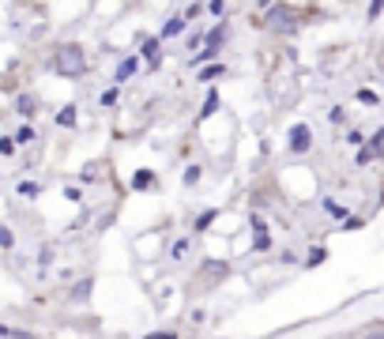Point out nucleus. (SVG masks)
<instances>
[{"mask_svg":"<svg viewBox=\"0 0 384 339\" xmlns=\"http://www.w3.org/2000/svg\"><path fill=\"white\" fill-rule=\"evenodd\" d=\"M49 68L61 80H79V75H87V49L79 42H61L49 57Z\"/></svg>","mask_w":384,"mask_h":339,"instance_id":"1","label":"nucleus"},{"mask_svg":"<svg viewBox=\"0 0 384 339\" xmlns=\"http://www.w3.org/2000/svg\"><path fill=\"white\" fill-rule=\"evenodd\" d=\"M260 11H264V27L271 34H298V27H301L298 11L290 4H283V0H271V4L260 8Z\"/></svg>","mask_w":384,"mask_h":339,"instance_id":"2","label":"nucleus"},{"mask_svg":"<svg viewBox=\"0 0 384 339\" xmlns=\"http://www.w3.org/2000/svg\"><path fill=\"white\" fill-rule=\"evenodd\" d=\"M230 276V264L227 260H200V268H196V286H219V283H227Z\"/></svg>","mask_w":384,"mask_h":339,"instance_id":"3","label":"nucleus"},{"mask_svg":"<svg viewBox=\"0 0 384 339\" xmlns=\"http://www.w3.org/2000/svg\"><path fill=\"white\" fill-rule=\"evenodd\" d=\"M140 42V61H147V72L162 68V38L158 34H136Z\"/></svg>","mask_w":384,"mask_h":339,"instance_id":"4","label":"nucleus"},{"mask_svg":"<svg viewBox=\"0 0 384 339\" xmlns=\"http://www.w3.org/2000/svg\"><path fill=\"white\" fill-rule=\"evenodd\" d=\"M309 147H313L309 125H294V128H290V151H294V155H306Z\"/></svg>","mask_w":384,"mask_h":339,"instance_id":"5","label":"nucleus"},{"mask_svg":"<svg viewBox=\"0 0 384 339\" xmlns=\"http://www.w3.org/2000/svg\"><path fill=\"white\" fill-rule=\"evenodd\" d=\"M158 189V174L147 166H140L136 174H132V192H155Z\"/></svg>","mask_w":384,"mask_h":339,"instance_id":"6","label":"nucleus"},{"mask_svg":"<svg viewBox=\"0 0 384 339\" xmlns=\"http://www.w3.org/2000/svg\"><path fill=\"white\" fill-rule=\"evenodd\" d=\"M222 75H227V64L222 61H207V64H200V72H196V83H219Z\"/></svg>","mask_w":384,"mask_h":339,"instance_id":"7","label":"nucleus"},{"mask_svg":"<svg viewBox=\"0 0 384 339\" xmlns=\"http://www.w3.org/2000/svg\"><path fill=\"white\" fill-rule=\"evenodd\" d=\"M136 72H140V53H132V57H125L121 64H117V72H113V83H117V87H125V83H128Z\"/></svg>","mask_w":384,"mask_h":339,"instance_id":"8","label":"nucleus"},{"mask_svg":"<svg viewBox=\"0 0 384 339\" xmlns=\"http://www.w3.org/2000/svg\"><path fill=\"white\" fill-rule=\"evenodd\" d=\"M219 106H222V95H219V87H215V83H207V98H204L200 113H196V121H207V117H215V113H219Z\"/></svg>","mask_w":384,"mask_h":339,"instance_id":"9","label":"nucleus"},{"mask_svg":"<svg viewBox=\"0 0 384 339\" xmlns=\"http://www.w3.org/2000/svg\"><path fill=\"white\" fill-rule=\"evenodd\" d=\"M185 31H189V19H185V16H170V19L162 23V31H158V38H162V42H170V38H181Z\"/></svg>","mask_w":384,"mask_h":339,"instance_id":"10","label":"nucleus"},{"mask_svg":"<svg viewBox=\"0 0 384 339\" xmlns=\"http://www.w3.org/2000/svg\"><path fill=\"white\" fill-rule=\"evenodd\" d=\"M90 294H95V279H76V286H72V291H68V298H72V302L76 306H83V302H90Z\"/></svg>","mask_w":384,"mask_h":339,"instance_id":"11","label":"nucleus"},{"mask_svg":"<svg viewBox=\"0 0 384 339\" xmlns=\"http://www.w3.org/2000/svg\"><path fill=\"white\" fill-rule=\"evenodd\" d=\"M219 215H222L219 207H204V212L196 215V223H192V234H207L211 226H215V219H219Z\"/></svg>","mask_w":384,"mask_h":339,"instance_id":"12","label":"nucleus"},{"mask_svg":"<svg viewBox=\"0 0 384 339\" xmlns=\"http://www.w3.org/2000/svg\"><path fill=\"white\" fill-rule=\"evenodd\" d=\"M11 140H16V147H26V143H34V140H38V128L23 117V125L16 128V136H11Z\"/></svg>","mask_w":384,"mask_h":339,"instance_id":"13","label":"nucleus"},{"mask_svg":"<svg viewBox=\"0 0 384 339\" xmlns=\"http://www.w3.org/2000/svg\"><path fill=\"white\" fill-rule=\"evenodd\" d=\"M53 121H57L61 128H76V125H79V110H76V102H68L64 110H57V117H53Z\"/></svg>","mask_w":384,"mask_h":339,"instance_id":"14","label":"nucleus"},{"mask_svg":"<svg viewBox=\"0 0 384 339\" xmlns=\"http://www.w3.org/2000/svg\"><path fill=\"white\" fill-rule=\"evenodd\" d=\"M16 113L31 121V117L38 113V98H34V95H19V98H16Z\"/></svg>","mask_w":384,"mask_h":339,"instance_id":"15","label":"nucleus"},{"mask_svg":"<svg viewBox=\"0 0 384 339\" xmlns=\"http://www.w3.org/2000/svg\"><path fill=\"white\" fill-rule=\"evenodd\" d=\"M227 34H230V27H227V23H215V31H207V34H204V42L222 49V46H227Z\"/></svg>","mask_w":384,"mask_h":339,"instance_id":"16","label":"nucleus"},{"mask_svg":"<svg viewBox=\"0 0 384 339\" xmlns=\"http://www.w3.org/2000/svg\"><path fill=\"white\" fill-rule=\"evenodd\" d=\"M117 102H121V87H117V83H113V87H105L102 95H98V106H102V110H113Z\"/></svg>","mask_w":384,"mask_h":339,"instance_id":"17","label":"nucleus"},{"mask_svg":"<svg viewBox=\"0 0 384 339\" xmlns=\"http://www.w3.org/2000/svg\"><path fill=\"white\" fill-rule=\"evenodd\" d=\"M200 177H204V166L200 162H189V166H185V174H181V181H185V185H200Z\"/></svg>","mask_w":384,"mask_h":339,"instance_id":"18","label":"nucleus"},{"mask_svg":"<svg viewBox=\"0 0 384 339\" xmlns=\"http://www.w3.org/2000/svg\"><path fill=\"white\" fill-rule=\"evenodd\" d=\"M16 192H19L23 200H38V197H42V185H38V181H19Z\"/></svg>","mask_w":384,"mask_h":339,"instance_id":"19","label":"nucleus"},{"mask_svg":"<svg viewBox=\"0 0 384 339\" xmlns=\"http://www.w3.org/2000/svg\"><path fill=\"white\" fill-rule=\"evenodd\" d=\"M253 253H271V234L268 230H253Z\"/></svg>","mask_w":384,"mask_h":339,"instance_id":"20","label":"nucleus"},{"mask_svg":"<svg viewBox=\"0 0 384 339\" xmlns=\"http://www.w3.org/2000/svg\"><path fill=\"white\" fill-rule=\"evenodd\" d=\"M189 249H192V238H177L174 245H170V260H185Z\"/></svg>","mask_w":384,"mask_h":339,"instance_id":"21","label":"nucleus"},{"mask_svg":"<svg viewBox=\"0 0 384 339\" xmlns=\"http://www.w3.org/2000/svg\"><path fill=\"white\" fill-rule=\"evenodd\" d=\"M0 249L4 253L16 249V234H11V226H4V223H0Z\"/></svg>","mask_w":384,"mask_h":339,"instance_id":"22","label":"nucleus"},{"mask_svg":"<svg viewBox=\"0 0 384 339\" xmlns=\"http://www.w3.org/2000/svg\"><path fill=\"white\" fill-rule=\"evenodd\" d=\"M222 11H227V0H207V4H204V16L222 19Z\"/></svg>","mask_w":384,"mask_h":339,"instance_id":"23","label":"nucleus"},{"mask_svg":"<svg viewBox=\"0 0 384 339\" xmlns=\"http://www.w3.org/2000/svg\"><path fill=\"white\" fill-rule=\"evenodd\" d=\"M324 256H328V249H324V245H316V249H309V256H306V268L324 264Z\"/></svg>","mask_w":384,"mask_h":339,"instance_id":"24","label":"nucleus"},{"mask_svg":"<svg viewBox=\"0 0 384 339\" xmlns=\"http://www.w3.org/2000/svg\"><path fill=\"white\" fill-rule=\"evenodd\" d=\"M0 155H4V159L16 155V140H11V136H0Z\"/></svg>","mask_w":384,"mask_h":339,"instance_id":"25","label":"nucleus"},{"mask_svg":"<svg viewBox=\"0 0 384 339\" xmlns=\"http://www.w3.org/2000/svg\"><path fill=\"white\" fill-rule=\"evenodd\" d=\"M358 102H362V106H377V90H358Z\"/></svg>","mask_w":384,"mask_h":339,"instance_id":"26","label":"nucleus"},{"mask_svg":"<svg viewBox=\"0 0 384 339\" xmlns=\"http://www.w3.org/2000/svg\"><path fill=\"white\" fill-rule=\"evenodd\" d=\"M373 155H377L373 147H362V151H358V159H354V162H358V166H369V162H373Z\"/></svg>","mask_w":384,"mask_h":339,"instance_id":"27","label":"nucleus"},{"mask_svg":"<svg viewBox=\"0 0 384 339\" xmlns=\"http://www.w3.org/2000/svg\"><path fill=\"white\" fill-rule=\"evenodd\" d=\"M200 16H204V4H189V8H185V19H189V23L200 19Z\"/></svg>","mask_w":384,"mask_h":339,"instance_id":"28","label":"nucleus"},{"mask_svg":"<svg viewBox=\"0 0 384 339\" xmlns=\"http://www.w3.org/2000/svg\"><path fill=\"white\" fill-rule=\"evenodd\" d=\"M64 197H68L72 204H79V200H83V189H79V185H68V189H64Z\"/></svg>","mask_w":384,"mask_h":339,"instance_id":"29","label":"nucleus"},{"mask_svg":"<svg viewBox=\"0 0 384 339\" xmlns=\"http://www.w3.org/2000/svg\"><path fill=\"white\" fill-rule=\"evenodd\" d=\"M384 11V0H369V19H377Z\"/></svg>","mask_w":384,"mask_h":339,"instance_id":"30","label":"nucleus"},{"mask_svg":"<svg viewBox=\"0 0 384 339\" xmlns=\"http://www.w3.org/2000/svg\"><path fill=\"white\" fill-rule=\"evenodd\" d=\"M204 46V34H189V42H185V49H200Z\"/></svg>","mask_w":384,"mask_h":339,"instance_id":"31","label":"nucleus"},{"mask_svg":"<svg viewBox=\"0 0 384 339\" xmlns=\"http://www.w3.org/2000/svg\"><path fill=\"white\" fill-rule=\"evenodd\" d=\"M249 226H253V230H268V223H264V215H253V219H249Z\"/></svg>","mask_w":384,"mask_h":339,"instance_id":"32","label":"nucleus"},{"mask_svg":"<svg viewBox=\"0 0 384 339\" xmlns=\"http://www.w3.org/2000/svg\"><path fill=\"white\" fill-rule=\"evenodd\" d=\"M49 260H53V249L46 245V249H42V256H38V264H42V268H49Z\"/></svg>","mask_w":384,"mask_h":339,"instance_id":"33","label":"nucleus"},{"mask_svg":"<svg viewBox=\"0 0 384 339\" xmlns=\"http://www.w3.org/2000/svg\"><path fill=\"white\" fill-rule=\"evenodd\" d=\"M0 335H26V332H19V328H8V324H0Z\"/></svg>","mask_w":384,"mask_h":339,"instance_id":"34","label":"nucleus"},{"mask_svg":"<svg viewBox=\"0 0 384 339\" xmlns=\"http://www.w3.org/2000/svg\"><path fill=\"white\" fill-rule=\"evenodd\" d=\"M271 4V0H256V8H268Z\"/></svg>","mask_w":384,"mask_h":339,"instance_id":"35","label":"nucleus"}]
</instances>
